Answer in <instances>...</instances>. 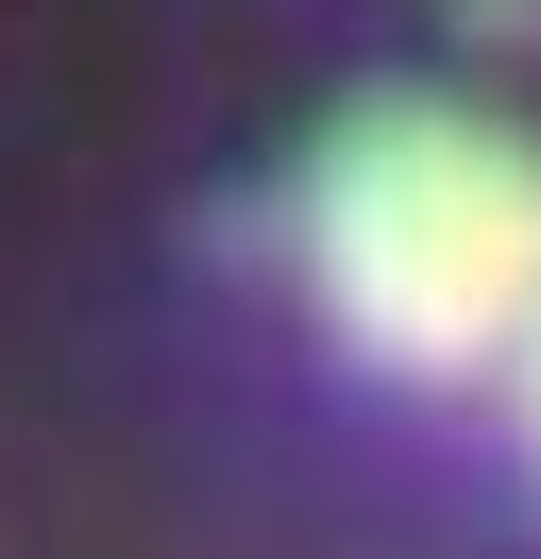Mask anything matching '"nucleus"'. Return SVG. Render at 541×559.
Segmentation results:
<instances>
[{"label":"nucleus","mask_w":541,"mask_h":559,"mask_svg":"<svg viewBox=\"0 0 541 559\" xmlns=\"http://www.w3.org/2000/svg\"><path fill=\"white\" fill-rule=\"evenodd\" d=\"M288 254L372 373H507L541 340V153L473 103H356L304 153Z\"/></svg>","instance_id":"nucleus-1"},{"label":"nucleus","mask_w":541,"mask_h":559,"mask_svg":"<svg viewBox=\"0 0 541 559\" xmlns=\"http://www.w3.org/2000/svg\"><path fill=\"white\" fill-rule=\"evenodd\" d=\"M525 441H541V340H525Z\"/></svg>","instance_id":"nucleus-2"}]
</instances>
